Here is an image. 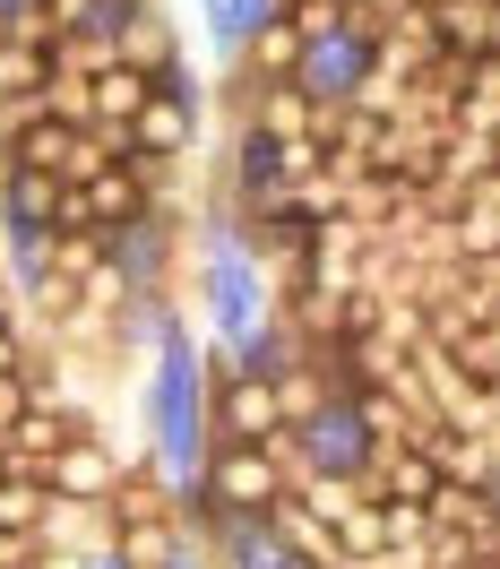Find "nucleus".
<instances>
[{
	"label": "nucleus",
	"mask_w": 500,
	"mask_h": 569,
	"mask_svg": "<svg viewBox=\"0 0 500 569\" xmlns=\"http://www.w3.org/2000/svg\"><path fill=\"white\" fill-rule=\"evenodd\" d=\"M181 293H190V328L208 346H233L259 320H277V268L259 259L250 224L233 199H208L190 208V233H181Z\"/></svg>",
	"instance_id": "nucleus-1"
},
{
	"label": "nucleus",
	"mask_w": 500,
	"mask_h": 569,
	"mask_svg": "<svg viewBox=\"0 0 500 569\" xmlns=\"http://www.w3.org/2000/svg\"><path fill=\"white\" fill-rule=\"evenodd\" d=\"M208 389H216V355L199 328L164 337L139 371V449L156 458L164 492H199L208 475V449H216V423H208Z\"/></svg>",
	"instance_id": "nucleus-2"
},
{
	"label": "nucleus",
	"mask_w": 500,
	"mask_h": 569,
	"mask_svg": "<svg viewBox=\"0 0 500 569\" xmlns=\"http://www.w3.org/2000/svg\"><path fill=\"white\" fill-rule=\"evenodd\" d=\"M277 466H286L293 483L302 475H337V483H371V466H380V431L362 423L354 397H328L320 415H302V423H286L277 440Z\"/></svg>",
	"instance_id": "nucleus-3"
},
{
	"label": "nucleus",
	"mask_w": 500,
	"mask_h": 569,
	"mask_svg": "<svg viewBox=\"0 0 500 569\" xmlns=\"http://www.w3.org/2000/svg\"><path fill=\"white\" fill-rule=\"evenodd\" d=\"M181 233H190V199H147L130 224L104 233V268L130 293H164V284H181Z\"/></svg>",
	"instance_id": "nucleus-4"
},
{
	"label": "nucleus",
	"mask_w": 500,
	"mask_h": 569,
	"mask_svg": "<svg viewBox=\"0 0 500 569\" xmlns=\"http://www.w3.org/2000/svg\"><path fill=\"white\" fill-rule=\"evenodd\" d=\"M311 164H320V139L286 147V139H268V130H250V121H233L224 130V190L216 199H233L250 216V208H268V199H286Z\"/></svg>",
	"instance_id": "nucleus-5"
},
{
	"label": "nucleus",
	"mask_w": 500,
	"mask_h": 569,
	"mask_svg": "<svg viewBox=\"0 0 500 569\" xmlns=\"http://www.w3.org/2000/svg\"><path fill=\"white\" fill-rule=\"evenodd\" d=\"M380 70V36H362V27H337V36H311L302 43V61H293V87L311 96L320 112L337 104H362V87Z\"/></svg>",
	"instance_id": "nucleus-6"
},
{
	"label": "nucleus",
	"mask_w": 500,
	"mask_h": 569,
	"mask_svg": "<svg viewBox=\"0 0 500 569\" xmlns=\"http://www.w3.org/2000/svg\"><path fill=\"white\" fill-rule=\"evenodd\" d=\"M199 492H208L216 509H277V500L293 492V475L277 466V449H268V440H216Z\"/></svg>",
	"instance_id": "nucleus-7"
},
{
	"label": "nucleus",
	"mask_w": 500,
	"mask_h": 569,
	"mask_svg": "<svg viewBox=\"0 0 500 569\" xmlns=\"http://www.w3.org/2000/svg\"><path fill=\"white\" fill-rule=\"evenodd\" d=\"M199 535H208L216 569H311L293 552V535L277 527V509H216Z\"/></svg>",
	"instance_id": "nucleus-8"
},
{
	"label": "nucleus",
	"mask_w": 500,
	"mask_h": 569,
	"mask_svg": "<svg viewBox=\"0 0 500 569\" xmlns=\"http://www.w3.org/2000/svg\"><path fill=\"white\" fill-rule=\"evenodd\" d=\"M208 355H216V346H208ZM208 423H216V440H277L286 415H277V389H268V380H242V371H224V362H216Z\"/></svg>",
	"instance_id": "nucleus-9"
},
{
	"label": "nucleus",
	"mask_w": 500,
	"mask_h": 569,
	"mask_svg": "<svg viewBox=\"0 0 500 569\" xmlns=\"http://www.w3.org/2000/svg\"><path fill=\"white\" fill-rule=\"evenodd\" d=\"M121 475H130V449H112L104 431H87V440H70L61 458L43 466V483L61 500H112L121 492Z\"/></svg>",
	"instance_id": "nucleus-10"
},
{
	"label": "nucleus",
	"mask_w": 500,
	"mask_h": 569,
	"mask_svg": "<svg viewBox=\"0 0 500 569\" xmlns=\"http://www.w3.org/2000/svg\"><path fill=\"white\" fill-rule=\"evenodd\" d=\"M233 121H250V130H268V139H320V104L293 87V78H268V87H233Z\"/></svg>",
	"instance_id": "nucleus-11"
},
{
	"label": "nucleus",
	"mask_w": 500,
	"mask_h": 569,
	"mask_svg": "<svg viewBox=\"0 0 500 569\" xmlns=\"http://www.w3.org/2000/svg\"><path fill=\"white\" fill-rule=\"evenodd\" d=\"M302 355H311V337H302L286 311H277V320H259L250 337H233V346H216V362H224V371H242V380H268V389H277V380H286Z\"/></svg>",
	"instance_id": "nucleus-12"
},
{
	"label": "nucleus",
	"mask_w": 500,
	"mask_h": 569,
	"mask_svg": "<svg viewBox=\"0 0 500 569\" xmlns=\"http://www.w3.org/2000/svg\"><path fill=\"white\" fill-rule=\"evenodd\" d=\"M190 328V293L181 284H164V293H130L121 311H112V355H156L164 337H181Z\"/></svg>",
	"instance_id": "nucleus-13"
},
{
	"label": "nucleus",
	"mask_w": 500,
	"mask_h": 569,
	"mask_svg": "<svg viewBox=\"0 0 500 569\" xmlns=\"http://www.w3.org/2000/svg\"><path fill=\"white\" fill-rule=\"evenodd\" d=\"M70 147H78V130H70V121H52V112L0 121V164H18V173H52V181H70Z\"/></svg>",
	"instance_id": "nucleus-14"
},
{
	"label": "nucleus",
	"mask_w": 500,
	"mask_h": 569,
	"mask_svg": "<svg viewBox=\"0 0 500 569\" xmlns=\"http://www.w3.org/2000/svg\"><path fill=\"white\" fill-rule=\"evenodd\" d=\"M173 52H181L173 0H147V9H130V27L112 36V61H130V70H164Z\"/></svg>",
	"instance_id": "nucleus-15"
},
{
	"label": "nucleus",
	"mask_w": 500,
	"mask_h": 569,
	"mask_svg": "<svg viewBox=\"0 0 500 569\" xmlns=\"http://www.w3.org/2000/svg\"><path fill=\"white\" fill-rule=\"evenodd\" d=\"M362 500H406V509H431V500H440V466H431L423 449H380V466H371Z\"/></svg>",
	"instance_id": "nucleus-16"
},
{
	"label": "nucleus",
	"mask_w": 500,
	"mask_h": 569,
	"mask_svg": "<svg viewBox=\"0 0 500 569\" xmlns=\"http://www.w3.org/2000/svg\"><path fill=\"white\" fill-rule=\"evenodd\" d=\"M199 121H208V112L181 104V96H147V112H139V147H147V156H173V164H190Z\"/></svg>",
	"instance_id": "nucleus-17"
},
{
	"label": "nucleus",
	"mask_w": 500,
	"mask_h": 569,
	"mask_svg": "<svg viewBox=\"0 0 500 569\" xmlns=\"http://www.w3.org/2000/svg\"><path fill=\"white\" fill-rule=\"evenodd\" d=\"M431 36H440V52L483 61L492 52V0H431Z\"/></svg>",
	"instance_id": "nucleus-18"
},
{
	"label": "nucleus",
	"mask_w": 500,
	"mask_h": 569,
	"mask_svg": "<svg viewBox=\"0 0 500 569\" xmlns=\"http://www.w3.org/2000/svg\"><path fill=\"white\" fill-rule=\"evenodd\" d=\"M78 199H87V224H96V233H112V224H130V216L147 208V190H139L130 164H104L96 181H78Z\"/></svg>",
	"instance_id": "nucleus-19"
},
{
	"label": "nucleus",
	"mask_w": 500,
	"mask_h": 569,
	"mask_svg": "<svg viewBox=\"0 0 500 569\" xmlns=\"http://www.w3.org/2000/svg\"><path fill=\"white\" fill-rule=\"evenodd\" d=\"M52 52L61 43H27V36H0V104H27L52 87Z\"/></svg>",
	"instance_id": "nucleus-20"
},
{
	"label": "nucleus",
	"mask_w": 500,
	"mask_h": 569,
	"mask_svg": "<svg viewBox=\"0 0 500 569\" xmlns=\"http://www.w3.org/2000/svg\"><path fill=\"white\" fill-rule=\"evenodd\" d=\"M449 130H474V139H500V52H483L458 87V112H449Z\"/></svg>",
	"instance_id": "nucleus-21"
},
{
	"label": "nucleus",
	"mask_w": 500,
	"mask_h": 569,
	"mask_svg": "<svg viewBox=\"0 0 500 569\" xmlns=\"http://www.w3.org/2000/svg\"><path fill=\"white\" fill-rule=\"evenodd\" d=\"M147 96H156V87H147V70H130V61H104V70H96V121H130V130H139Z\"/></svg>",
	"instance_id": "nucleus-22"
},
{
	"label": "nucleus",
	"mask_w": 500,
	"mask_h": 569,
	"mask_svg": "<svg viewBox=\"0 0 500 569\" xmlns=\"http://www.w3.org/2000/svg\"><path fill=\"white\" fill-rule=\"evenodd\" d=\"M43 518H52V483L43 475H9L0 483V535H43Z\"/></svg>",
	"instance_id": "nucleus-23"
},
{
	"label": "nucleus",
	"mask_w": 500,
	"mask_h": 569,
	"mask_svg": "<svg viewBox=\"0 0 500 569\" xmlns=\"http://www.w3.org/2000/svg\"><path fill=\"white\" fill-rule=\"evenodd\" d=\"M328 397H337V389H328V371H320L311 355H302V362L286 371V380H277V415H286V423H302V415H320Z\"/></svg>",
	"instance_id": "nucleus-24"
},
{
	"label": "nucleus",
	"mask_w": 500,
	"mask_h": 569,
	"mask_svg": "<svg viewBox=\"0 0 500 569\" xmlns=\"http://www.w3.org/2000/svg\"><path fill=\"white\" fill-rule=\"evenodd\" d=\"M286 27H293L302 43H311V36H337V27H354V0H293Z\"/></svg>",
	"instance_id": "nucleus-25"
},
{
	"label": "nucleus",
	"mask_w": 500,
	"mask_h": 569,
	"mask_svg": "<svg viewBox=\"0 0 500 569\" xmlns=\"http://www.w3.org/2000/svg\"><path fill=\"white\" fill-rule=\"evenodd\" d=\"M147 87H156V96H181V104L208 112V78H199V61H190V52H173L164 70H147Z\"/></svg>",
	"instance_id": "nucleus-26"
},
{
	"label": "nucleus",
	"mask_w": 500,
	"mask_h": 569,
	"mask_svg": "<svg viewBox=\"0 0 500 569\" xmlns=\"http://www.w3.org/2000/svg\"><path fill=\"white\" fill-rule=\"evenodd\" d=\"M27 406H36V389H27V371H0V431L18 423Z\"/></svg>",
	"instance_id": "nucleus-27"
},
{
	"label": "nucleus",
	"mask_w": 500,
	"mask_h": 569,
	"mask_svg": "<svg viewBox=\"0 0 500 569\" xmlns=\"http://www.w3.org/2000/svg\"><path fill=\"white\" fill-rule=\"evenodd\" d=\"M156 569H216V552H208V535H181L173 552H164V561Z\"/></svg>",
	"instance_id": "nucleus-28"
},
{
	"label": "nucleus",
	"mask_w": 500,
	"mask_h": 569,
	"mask_svg": "<svg viewBox=\"0 0 500 569\" xmlns=\"http://www.w3.org/2000/svg\"><path fill=\"white\" fill-rule=\"evenodd\" d=\"M27 346H36V328H27V320H0V371H18Z\"/></svg>",
	"instance_id": "nucleus-29"
},
{
	"label": "nucleus",
	"mask_w": 500,
	"mask_h": 569,
	"mask_svg": "<svg viewBox=\"0 0 500 569\" xmlns=\"http://www.w3.org/2000/svg\"><path fill=\"white\" fill-rule=\"evenodd\" d=\"M36 569H87V552H78V543H43Z\"/></svg>",
	"instance_id": "nucleus-30"
},
{
	"label": "nucleus",
	"mask_w": 500,
	"mask_h": 569,
	"mask_svg": "<svg viewBox=\"0 0 500 569\" xmlns=\"http://www.w3.org/2000/svg\"><path fill=\"white\" fill-rule=\"evenodd\" d=\"M483 500H492V518H500V449H492V475H483Z\"/></svg>",
	"instance_id": "nucleus-31"
},
{
	"label": "nucleus",
	"mask_w": 500,
	"mask_h": 569,
	"mask_svg": "<svg viewBox=\"0 0 500 569\" xmlns=\"http://www.w3.org/2000/svg\"><path fill=\"white\" fill-rule=\"evenodd\" d=\"M9 475H27V466H18V458H9V440H0V483H9Z\"/></svg>",
	"instance_id": "nucleus-32"
},
{
	"label": "nucleus",
	"mask_w": 500,
	"mask_h": 569,
	"mask_svg": "<svg viewBox=\"0 0 500 569\" xmlns=\"http://www.w3.org/2000/svg\"><path fill=\"white\" fill-rule=\"evenodd\" d=\"M18 9H36V0H0V27H9V18H18Z\"/></svg>",
	"instance_id": "nucleus-33"
},
{
	"label": "nucleus",
	"mask_w": 500,
	"mask_h": 569,
	"mask_svg": "<svg viewBox=\"0 0 500 569\" xmlns=\"http://www.w3.org/2000/svg\"><path fill=\"white\" fill-rule=\"evenodd\" d=\"M492 52H500V0H492Z\"/></svg>",
	"instance_id": "nucleus-34"
},
{
	"label": "nucleus",
	"mask_w": 500,
	"mask_h": 569,
	"mask_svg": "<svg viewBox=\"0 0 500 569\" xmlns=\"http://www.w3.org/2000/svg\"><path fill=\"white\" fill-rule=\"evenodd\" d=\"M423 9H431V0H423Z\"/></svg>",
	"instance_id": "nucleus-35"
},
{
	"label": "nucleus",
	"mask_w": 500,
	"mask_h": 569,
	"mask_svg": "<svg viewBox=\"0 0 500 569\" xmlns=\"http://www.w3.org/2000/svg\"><path fill=\"white\" fill-rule=\"evenodd\" d=\"M354 9H362V0H354Z\"/></svg>",
	"instance_id": "nucleus-36"
}]
</instances>
